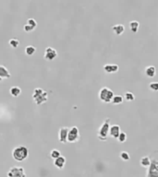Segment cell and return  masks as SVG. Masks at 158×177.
Listing matches in <instances>:
<instances>
[{
  "label": "cell",
  "mask_w": 158,
  "mask_h": 177,
  "mask_svg": "<svg viewBox=\"0 0 158 177\" xmlns=\"http://www.w3.org/2000/svg\"><path fill=\"white\" fill-rule=\"evenodd\" d=\"M12 157L18 161H23L29 157V150L25 146H18L12 150Z\"/></svg>",
  "instance_id": "6da1fadb"
},
{
  "label": "cell",
  "mask_w": 158,
  "mask_h": 177,
  "mask_svg": "<svg viewBox=\"0 0 158 177\" xmlns=\"http://www.w3.org/2000/svg\"><path fill=\"white\" fill-rule=\"evenodd\" d=\"M33 99L35 102V103L37 105H41L44 103L47 102L48 100V94L46 91H44L43 89L41 88H36L33 90Z\"/></svg>",
  "instance_id": "7a4b0ae2"
},
{
  "label": "cell",
  "mask_w": 158,
  "mask_h": 177,
  "mask_svg": "<svg viewBox=\"0 0 158 177\" xmlns=\"http://www.w3.org/2000/svg\"><path fill=\"white\" fill-rule=\"evenodd\" d=\"M109 129H110V118H107L104 121V123L98 130V134H97L98 139L103 141L107 140L109 135Z\"/></svg>",
  "instance_id": "3957f363"
},
{
  "label": "cell",
  "mask_w": 158,
  "mask_h": 177,
  "mask_svg": "<svg viewBox=\"0 0 158 177\" xmlns=\"http://www.w3.org/2000/svg\"><path fill=\"white\" fill-rule=\"evenodd\" d=\"M98 95H99V99L103 103H108L112 102V99L114 97V92H113L110 89L104 87L99 90Z\"/></svg>",
  "instance_id": "277c9868"
},
{
  "label": "cell",
  "mask_w": 158,
  "mask_h": 177,
  "mask_svg": "<svg viewBox=\"0 0 158 177\" xmlns=\"http://www.w3.org/2000/svg\"><path fill=\"white\" fill-rule=\"evenodd\" d=\"M7 177H26V173L24 168L20 166H13L11 167L7 173Z\"/></svg>",
  "instance_id": "5b68a950"
},
{
  "label": "cell",
  "mask_w": 158,
  "mask_h": 177,
  "mask_svg": "<svg viewBox=\"0 0 158 177\" xmlns=\"http://www.w3.org/2000/svg\"><path fill=\"white\" fill-rule=\"evenodd\" d=\"M80 139V132L77 126H72L70 128L69 133H67V142L74 143Z\"/></svg>",
  "instance_id": "8992f818"
},
{
  "label": "cell",
  "mask_w": 158,
  "mask_h": 177,
  "mask_svg": "<svg viewBox=\"0 0 158 177\" xmlns=\"http://www.w3.org/2000/svg\"><path fill=\"white\" fill-rule=\"evenodd\" d=\"M146 177H158V161L156 160H151Z\"/></svg>",
  "instance_id": "52a82bcc"
},
{
  "label": "cell",
  "mask_w": 158,
  "mask_h": 177,
  "mask_svg": "<svg viewBox=\"0 0 158 177\" xmlns=\"http://www.w3.org/2000/svg\"><path fill=\"white\" fill-rule=\"evenodd\" d=\"M70 128L67 126H63L59 129L58 131V139L59 142H61L63 144L67 142V133H69Z\"/></svg>",
  "instance_id": "ba28073f"
},
{
  "label": "cell",
  "mask_w": 158,
  "mask_h": 177,
  "mask_svg": "<svg viewBox=\"0 0 158 177\" xmlns=\"http://www.w3.org/2000/svg\"><path fill=\"white\" fill-rule=\"evenodd\" d=\"M57 56V52L56 49L52 48V47H47L46 49V52H44V59L47 60V61H52L54 60L56 57Z\"/></svg>",
  "instance_id": "9c48e42d"
},
{
  "label": "cell",
  "mask_w": 158,
  "mask_h": 177,
  "mask_svg": "<svg viewBox=\"0 0 158 177\" xmlns=\"http://www.w3.org/2000/svg\"><path fill=\"white\" fill-rule=\"evenodd\" d=\"M104 70L107 74L117 73L118 71V66L116 64H107L104 66Z\"/></svg>",
  "instance_id": "30bf717a"
},
{
  "label": "cell",
  "mask_w": 158,
  "mask_h": 177,
  "mask_svg": "<svg viewBox=\"0 0 158 177\" xmlns=\"http://www.w3.org/2000/svg\"><path fill=\"white\" fill-rule=\"evenodd\" d=\"M120 132H121V130H120V126L118 125H114V126H110V129H109L110 137H114V138H117Z\"/></svg>",
  "instance_id": "8fae6325"
},
{
  "label": "cell",
  "mask_w": 158,
  "mask_h": 177,
  "mask_svg": "<svg viewBox=\"0 0 158 177\" xmlns=\"http://www.w3.org/2000/svg\"><path fill=\"white\" fill-rule=\"evenodd\" d=\"M54 165H55L57 169H59V170H62V169H63V168L65 167V165H66V159H65V157L59 156L57 159H56L55 161H54Z\"/></svg>",
  "instance_id": "7c38bea8"
},
{
  "label": "cell",
  "mask_w": 158,
  "mask_h": 177,
  "mask_svg": "<svg viewBox=\"0 0 158 177\" xmlns=\"http://www.w3.org/2000/svg\"><path fill=\"white\" fill-rule=\"evenodd\" d=\"M113 32L117 35H121L125 32V26L123 24H116L112 27Z\"/></svg>",
  "instance_id": "4fadbf2b"
},
{
  "label": "cell",
  "mask_w": 158,
  "mask_h": 177,
  "mask_svg": "<svg viewBox=\"0 0 158 177\" xmlns=\"http://www.w3.org/2000/svg\"><path fill=\"white\" fill-rule=\"evenodd\" d=\"M145 75L148 77V78H154L156 74V69L154 66H149L145 68Z\"/></svg>",
  "instance_id": "5bb4252c"
},
{
  "label": "cell",
  "mask_w": 158,
  "mask_h": 177,
  "mask_svg": "<svg viewBox=\"0 0 158 177\" xmlns=\"http://www.w3.org/2000/svg\"><path fill=\"white\" fill-rule=\"evenodd\" d=\"M0 77L4 79H10V73L7 69L3 66V65H0Z\"/></svg>",
  "instance_id": "9a60e30c"
},
{
  "label": "cell",
  "mask_w": 158,
  "mask_h": 177,
  "mask_svg": "<svg viewBox=\"0 0 158 177\" xmlns=\"http://www.w3.org/2000/svg\"><path fill=\"white\" fill-rule=\"evenodd\" d=\"M9 92H10V95L12 97H19L21 93V90L18 86H13V87L10 88Z\"/></svg>",
  "instance_id": "2e32d148"
},
{
  "label": "cell",
  "mask_w": 158,
  "mask_h": 177,
  "mask_svg": "<svg viewBox=\"0 0 158 177\" xmlns=\"http://www.w3.org/2000/svg\"><path fill=\"white\" fill-rule=\"evenodd\" d=\"M130 28L131 30V32L136 33L138 30H139V28H140V22L137 21V20H132L130 22Z\"/></svg>",
  "instance_id": "e0dca14e"
},
{
  "label": "cell",
  "mask_w": 158,
  "mask_h": 177,
  "mask_svg": "<svg viewBox=\"0 0 158 177\" xmlns=\"http://www.w3.org/2000/svg\"><path fill=\"white\" fill-rule=\"evenodd\" d=\"M140 163L142 167H149L150 164H151V159H150L148 156H144L141 159Z\"/></svg>",
  "instance_id": "ac0fdd59"
},
{
  "label": "cell",
  "mask_w": 158,
  "mask_h": 177,
  "mask_svg": "<svg viewBox=\"0 0 158 177\" xmlns=\"http://www.w3.org/2000/svg\"><path fill=\"white\" fill-rule=\"evenodd\" d=\"M123 101H124L123 96H121V95H114L111 103H113L114 104H120V103H123Z\"/></svg>",
  "instance_id": "d6986e66"
},
{
  "label": "cell",
  "mask_w": 158,
  "mask_h": 177,
  "mask_svg": "<svg viewBox=\"0 0 158 177\" xmlns=\"http://www.w3.org/2000/svg\"><path fill=\"white\" fill-rule=\"evenodd\" d=\"M35 52H36V49L33 45H28L25 48V53H26L27 56H33Z\"/></svg>",
  "instance_id": "ffe728a7"
},
{
  "label": "cell",
  "mask_w": 158,
  "mask_h": 177,
  "mask_svg": "<svg viewBox=\"0 0 158 177\" xmlns=\"http://www.w3.org/2000/svg\"><path fill=\"white\" fill-rule=\"evenodd\" d=\"M9 43L12 48H18L20 45V41L16 39V38H12V39L9 41Z\"/></svg>",
  "instance_id": "44dd1931"
},
{
  "label": "cell",
  "mask_w": 158,
  "mask_h": 177,
  "mask_svg": "<svg viewBox=\"0 0 158 177\" xmlns=\"http://www.w3.org/2000/svg\"><path fill=\"white\" fill-rule=\"evenodd\" d=\"M124 97H125V99L127 100L128 102H133L134 100H135L134 94L132 93V92H130V91L126 92V93L124 94Z\"/></svg>",
  "instance_id": "7402d4cb"
},
{
  "label": "cell",
  "mask_w": 158,
  "mask_h": 177,
  "mask_svg": "<svg viewBox=\"0 0 158 177\" xmlns=\"http://www.w3.org/2000/svg\"><path fill=\"white\" fill-rule=\"evenodd\" d=\"M117 140L120 143H124L127 140V134L125 132H120L117 137Z\"/></svg>",
  "instance_id": "603a6c76"
},
{
  "label": "cell",
  "mask_w": 158,
  "mask_h": 177,
  "mask_svg": "<svg viewBox=\"0 0 158 177\" xmlns=\"http://www.w3.org/2000/svg\"><path fill=\"white\" fill-rule=\"evenodd\" d=\"M50 156H51L52 159L56 160V159H57L59 156H61V153H60V151L57 150H53L50 152Z\"/></svg>",
  "instance_id": "cb8c5ba5"
},
{
  "label": "cell",
  "mask_w": 158,
  "mask_h": 177,
  "mask_svg": "<svg viewBox=\"0 0 158 177\" xmlns=\"http://www.w3.org/2000/svg\"><path fill=\"white\" fill-rule=\"evenodd\" d=\"M119 156H120V158H121V159H122L123 160H125V161L130 160V154H129V153H128L127 151H121V152H120Z\"/></svg>",
  "instance_id": "d4e9b609"
},
{
  "label": "cell",
  "mask_w": 158,
  "mask_h": 177,
  "mask_svg": "<svg viewBox=\"0 0 158 177\" xmlns=\"http://www.w3.org/2000/svg\"><path fill=\"white\" fill-rule=\"evenodd\" d=\"M149 88L151 90L153 91H158V82L154 81V82H152L149 84Z\"/></svg>",
  "instance_id": "484cf974"
},
{
  "label": "cell",
  "mask_w": 158,
  "mask_h": 177,
  "mask_svg": "<svg viewBox=\"0 0 158 177\" xmlns=\"http://www.w3.org/2000/svg\"><path fill=\"white\" fill-rule=\"evenodd\" d=\"M27 24H29L30 26H32L35 29L37 27V21L34 19H29L27 20Z\"/></svg>",
  "instance_id": "4316f807"
},
{
  "label": "cell",
  "mask_w": 158,
  "mask_h": 177,
  "mask_svg": "<svg viewBox=\"0 0 158 177\" xmlns=\"http://www.w3.org/2000/svg\"><path fill=\"white\" fill-rule=\"evenodd\" d=\"M23 29H24V30H25L26 33H30V32H33V30H34V28H33V27L30 26L29 24H27V23H26V24H25V25L23 26Z\"/></svg>",
  "instance_id": "83f0119b"
},
{
  "label": "cell",
  "mask_w": 158,
  "mask_h": 177,
  "mask_svg": "<svg viewBox=\"0 0 158 177\" xmlns=\"http://www.w3.org/2000/svg\"><path fill=\"white\" fill-rule=\"evenodd\" d=\"M2 80H3V79H2V78H1V77H0V82H1V81H2Z\"/></svg>",
  "instance_id": "f1b7e54d"
}]
</instances>
